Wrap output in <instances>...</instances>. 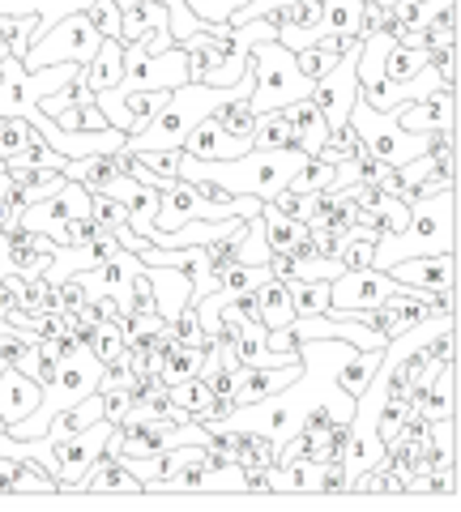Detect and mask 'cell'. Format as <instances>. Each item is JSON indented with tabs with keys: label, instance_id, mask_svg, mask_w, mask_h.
Instances as JSON below:
<instances>
[{
	"label": "cell",
	"instance_id": "33",
	"mask_svg": "<svg viewBox=\"0 0 461 512\" xmlns=\"http://www.w3.org/2000/svg\"><path fill=\"white\" fill-rule=\"evenodd\" d=\"M240 5H248V0H188V9H193L197 18H205V22H227Z\"/></svg>",
	"mask_w": 461,
	"mask_h": 512
},
{
	"label": "cell",
	"instance_id": "18",
	"mask_svg": "<svg viewBox=\"0 0 461 512\" xmlns=\"http://www.w3.org/2000/svg\"><path fill=\"white\" fill-rule=\"evenodd\" d=\"M380 355H385V350H346V355L338 359V367H333V384H338V389L346 393V397H359L363 389H368L372 384V376H376V367H380Z\"/></svg>",
	"mask_w": 461,
	"mask_h": 512
},
{
	"label": "cell",
	"instance_id": "26",
	"mask_svg": "<svg viewBox=\"0 0 461 512\" xmlns=\"http://www.w3.org/2000/svg\"><path fill=\"white\" fill-rule=\"evenodd\" d=\"M171 333H176L180 346H197V350H210V333L201 329V316H197V303L188 299L184 308L171 316Z\"/></svg>",
	"mask_w": 461,
	"mask_h": 512
},
{
	"label": "cell",
	"instance_id": "5",
	"mask_svg": "<svg viewBox=\"0 0 461 512\" xmlns=\"http://www.w3.org/2000/svg\"><path fill=\"white\" fill-rule=\"evenodd\" d=\"M103 35L94 30V22L82 13H69L52 35H35L22 56V69H43V64H60V60H73V64H90L94 52H99Z\"/></svg>",
	"mask_w": 461,
	"mask_h": 512
},
{
	"label": "cell",
	"instance_id": "4",
	"mask_svg": "<svg viewBox=\"0 0 461 512\" xmlns=\"http://www.w3.org/2000/svg\"><path fill=\"white\" fill-rule=\"evenodd\" d=\"M188 82V47L171 43L167 52H146V43H124V77L111 90H176Z\"/></svg>",
	"mask_w": 461,
	"mask_h": 512
},
{
	"label": "cell",
	"instance_id": "24",
	"mask_svg": "<svg viewBox=\"0 0 461 512\" xmlns=\"http://www.w3.org/2000/svg\"><path fill=\"white\" fill-rule=\"evenodd\" d=\"M210 384H205L201 376H188V380H180V384H167V402L171 406H180L188 419H197V414L210 406Z\"/></svg>",
	"mask_w": 461,
	"mask_h": 512
},
{
	"label": "cell",
	"instance_id": "14",
	"mask_svg": "<svg viewBox=\"0 0 461 512\" xmlns=\"http://www.w3.org/2000/svg\"><path fill=\"white\" fill-rule=\"evenodd\" d=\"M261 222H265V244L269 252H295V256H308L312 244H308V222H299L291 214H278L274 205H261Z\"/></svg>",
	"mask_w": 461,
	"mask_h": 512
},
{
	"label": "cell",
	"instance_id": "28",
	"mask_svg": "<svg viewBox=\"0 0 461 512\" xmlns=\"http://www.w3.org/2000/svg\"><path fill=\"white\" fill-rule=\"evenodd\" d=\"M90 218H94V227L99 231H116V227L129 222V205L107 197V192H90Z\"/></svg>",
	"mask_w": 461,
	"mask_h": 512
},
{
	"label": "cell",
	"instance_id": "38",
	"mask_svg": "<svg viewBox=\"0 0 461 512\" xmlns=\"http://www.w3.org/2000/svg\"><path fill=\"white\" fill-rule=\"evenodd\" d=\"M376 5H385V9H389V5H393V0H376Z\"/></svg>",
	"mask_w": 461,
	"mask_h": 512
},
{
	"label": "cell",
	"instance_id": "22",
	"mask_svg": "<svg viewBox=\"0 0 461 512\" xmlns=\"http://www.w3.org/2000/svg\"><path fill=\"white\" fill-rule=\"evenodd\" d=\"M124 320L129 316H107V320H99V325H94V333H90V342H86V350L94 359H99L103 367L107 363H116L120 355H124V342H129V333H124Z\"/></svg>",
	"mask_w": 461,
	"mask_h": 512
},
{
	"label": "cell",
	"instance_id": "9",
	"mask_svg": "<svg viewBox=\"0 0 461 512\" xmlns=\"http://www.w3.org/2000/svg\"><path fill=\"white\" fill-rule=\"evenodd\" d=\"M184 154L193 158H210V163H222V158H240L252 150V137H231L214 116H201L184 137Z\"/></svg>",
	"mask_w": 461,
	"mask_h": 512
},
{
	"label": "cell",
	"instance_id": "19",
	"mask_svg": "<svg viewBox=\"0 0 461 512\" xmlns=\"http://www.w3.org/2000/svg\"><path fill=\"white\" fill-rule=\"evenodd\" d=\"M82 77H86V86L99 94V90H111L124 77V43L120 39H103L99 43V52H94L90 64H82Z\"/></svg>",
	"mask_w": 461,
	"mask_h": 512
},
{
	"label": "cell",
	"instance_id": "13",
	"mask_svg": "<svg viewBox=\"0 0 461 512\" xmlns=\"http://www.w3.org/2000/svg\"><path fill=\"white\" fill-rule=\"evenodd\" d=\"M252 316L261 320L265 329H286L295 320V303H291V286L278 278H265L252 286Z\"/></svg>",
	"mask_w": 461,
	"mask_h": 512
},
{
	"label": "cell",
	"instance_id": "23",
	"mask_svg": "<svg viewBox=\"0 0 461 512\" xmlns=\"http://www.w3.org/2000/svg\"><path fill=\"white\" fill-rule=\"evenodd\" d=\"M427 60H432V47H406V43H389L385 64H380V77H389V82H410V77H415Z\"/></svg>",
	"mask_w": 461,
	"mask_h": 512
},
{
	"label": "cell",
	"instance_id": "15",
	"mask_svg": "<svg viewBox=\"0 0 461 512\" xmlns=\"http://www.w3.org/2000/svg\"><path fill=\"white\" fill-rule=\"evenodd\" d=\"M286 116H291V137H295V150H304L308 158L321 150V141L329 137V124L321 116V107L312 103V94H304V99L286 103Z\"/></svg>",
	"mask_w": 461,
	"mask_h": 512
},
{
	"label": "cell",
	"instance_id": "29",
	"mask_svg": "<svg viewBox=\"0 0 461 512\" xmlns=\"http://www.w3.org/2000/svg\"><path fill=\"white\" fill-rule=\"evenodd\" d=\"M18 491H47V495H52V491H60V487H56V478L39 466V461L18 457V478H13V495H18Z\"/></svg>",
	"mask_w": 461,
	"mask_h": 512
},
{
	"label": "cell",
	"instance_id": "7",
	"mask_svg": "<svg viewBox=\"0 0 461 512\" xmlns=\"http://www.w3.org/2000/svg\"><path fill=\"white\" fill-rule=\"evenodd\" d=\"M111 436V423L99 419L90 423L82 431H73L69 440H56V457H60V491H77V483H82V474L94 457H103V444Z\"/></svg>",
	"mask_w": 461,
	"mask_h": 512
},
{
	"label": "cell",
	"instance_id": "12",
	"mask_svg": "<svg viewBox=\"0 0 461 512\" xmlns=\"http://www.w3.org/2000/svg\"><path fill=\"white\" fill-rule=\"evenodd\" d=\"M304 376V363L291 367H240V384H235V406H252L269 393H282L291 380Z\"/></svg>",
	"mask_w": 461,
	"mask_h": 512
},
{
	"label": "cell",
	"instance_id": "11",
	"mask_svg": "<svg viewBox=\"0 0 461 512\" xmlns=\"http://www.w3.org/2000/svg\"><path fill=\"white\" fill-rule=\"evenodd\" d=\"M39 397H43V384L5 363V372H0V419H5V427L30 419L39 406Z\"/></svg>",
	"mask_w": 461,
	"mask_h": 512
},
{
	"label": "cell",
	"instance_id": "31",
	"mask_svg": "<svg viewBox=\"0 0 461 512\" xmlns=\"http://www.w3.org/2000/svg\"><path fill=\"white\" fill-rule=\"evenodd\" d=\"M120 5L116 0H94V5H86V18L94 22V30H99L103 39H116L120 35Z\"/></svg>",
	"mask_w": 461,
	"mask_h": 512
},
{
	"label": "cell",
	"instance_id": "20",
	"mask_svg": "<svg viewBox=\"0 0 461 512\" xmlns=\"http://www.w3.org/2000/svg\"><path fill=\"white\" fill-rule=\"evenodd\" d=\"M171 18H167V5H158V0H141V5H129L120 13V43H137L146 39L150 30H167Z\"/></svg>",
	"mask_w": 461,
	"mask_h": 512
},
{
	"label": "cell",
	"instance_id": "10",
	"mask_svg": "<svg viewBox=\"0 0 461 512\" xmlns=\"http://www.w3.org/2000/svg\"><path fill=\"white\" fill-rule=\"evenodd\" d=\"M457 94L436 86L427 99H415L410 107L397 111V124L406 128V133H436V128H457Z\"/></svg>",
	"mask_w": 461,
	"mask_h": 512
},
{
	"label": "cell",
	"instance_id": "2",
	"mask_svg": "<svg viewBox=\"0 0 461 512\" xmlns=\"http://www.w3.org/2000/svg\"><path fill=\"white\" fill-rule=\"evenodd\" d=\"M248 69H252V94H248L252 111H274V107H286V103L312 94V82L299 73L295 52L291 47H282L278 39L252 43Z\"/></svg>",
	"mask_w": 461,
	"mask_h": 512
},
{
	"label": "cell",
	"instance_id": "16",
	"mask_svg": "<svg viewBox=\"0 0 461 512\" xmlns=\"http://www.w3.org/2000/svg\"><path fill=\"white\" fill-rule=\"evenodd\" d=\"M146 265V261H141ZM146 274H150V286H154V299H158V316L171 320L188 299H193V282H188L180 269H171V265H146Z\"/></svg>",
	"mask_w": 461,
	"mask_h": 512
},
{
	"label": "cell",
	"instance_id": "36",
	"mask_svg": "<svg viewBox=\"0 0 461 512\" xmlns=\"http://www.w3.org/2000/svg\"><path fill=\"white\" fill-rule=\"evenodd\" d=\"M0 274H9V235H0Z\"/></svg>",
	"mask_w": 461,
	"mask_h": 512
},
{
	"label": "cell",
	"instance_id": "37",
	"mask_svg": "<svg viewBox=\"0 0 461 512\" xmlns=\"http://www.w3.org/2000/svg\"><path fill=\"white\" fill-rule=\"evenodd\" d=\"M5 431H9V427H5V419H0V436H5Z\"/></svg>",
	"mask_w": 461,
	"mask_h": 512
},
{
	"label": "cell",
	"instance_id": "25",
	"mask_svg": "<svg viewBox=\"0 0 461 512\" xmlns=\"http://www.w3.org/2000/svg\"><path fill=\"white\" fill-rule=\"evenodd\" d=\"M235 461H240L244 470H261L274 461V440L261 436V431H248L240 427V444H235Z\"/></svg>",
	"mask_w": 461,
	"mask_h": 512
},
{
	"label": "cell",
	"instance_id": "27",
	"mask_svg": "<svg viewBox=\"0 0 461 512\" xmlns=\"http://www.w3.org/2000/svg\"><path fill=\"white\" fill-rule=\"evenodd\" d=\"M291 286V303H295V316H316L329 308V282L316 278V282H286Z\"/></svg>",
	"mask_w": 461,
	"mask_h": 512
},
{
	"label": "cell",
	"instance_id": "17",
	"mask_svg": "<svg viewBox=\"0 0 461 512\" xmlns=\"http://www.w3.org/2000/svg\"><path fill=\"white\" fill-rule=\"evenodd\" d=\"M77 491H141V478L124 466L120 457H94L86 474H82V483H77Z\"/></svg>",
	"mask_w": 461,
	"mask_h": 512
},
{
	"label": "cell",
	"instance_id": "35",
	"mask_svg": "<svg viewBox=\"0 0 461 512\" xmlns=\"http://www.w3.org/2000/svg\"><path fill=\"white\" fill-rule=\"evenodd\" d=\"M77 128H86V133H99V128H107V116L99 111V103L77 107Z\"/></svg>",
	"mask_w": 461,
	"mask_h": 512
},
{
	"label": "cell",
	"instance_id": "6",
	"mask_svg": "<svg viewBox=\"0 0 461 512\" xmlns=\"http://www.w3.org/2000/svg\"><path fill=\"white\" fill-rule=\"evenodd\" d=\"M355 60H359V52L342 56L325 77H316V82H312V103L321 107V116H325L329 128L346 124V116H351V103L359 99V73H355Z\"/></svg>",
	"mask_w": 461,
	"mask_h": 512
},
{
	"label": "cell",
	"instance_id": "21",
	"mask_svg": "<svg viewBox=\"0 0 461 512\" xmlns=\"http://www.w3.org/2000/svg\"><path fill=\"white\" fill-rule=\"evenodd\" d=\"M286 146H295L286 107L257 111V124H252V150H286Z\"/></svg>",
	"mask_w": 461,
	"mask_h": 512
},
{
	"label": "cell",
	"instance_id": "8",
	"mask_svg": "<svg viewBox=\"0 0 461 512\" xmlns=\"http://www.w3.org/2000/svg\"><path fill=\"white\" fill-rule=\"evenodd\" d=\"M385 274H393L397 282H406V286H427V291H453L457 261H453V252H423V256H402V261H393Z\"/></svg>",
	"mask_w": 461,
	"mask_h": 512
},
{
	"label": "cell",
	"instance_id": "32",
	"mask_svg": "<svg viewBox=\"0 0 461 512\" xmlns=\"http://www.w3.org/2000/svg\"><path fill=\"white\" fill-rule=\"evenodd\" d=\"M35 30H39V18L35 13H22V18H9V26H5V39H9V52L13 56H26V47H30V39H35Z\"/></svg>",
	"mask_w": 461,
	"mask_h": 512
},
{
	"label": "cell",
	"instance_id": "30",
	"mask_svg": "<svg viewBox=\"0 0 461 512\" xmlns=\"http://www.w3.org/2000/svg\"><path fill=\"white\" fill-rule=\"evenodd\" d=\"M338 60H342V56L325 52L321 43H308V47H299V52H295V64H299V73H304L308 82H316V77H325V73H329Z\"/></svg>",
	"mask_w": 461,
	"mask_h": 512
},
{
	"label": "cell",
	"instance_id": "3",
	"mask_svg": "<svg viewBox=\"0 0 461 512\" xmlns=\"http://www.w3.org/2000/svg\"><path fill=\"white\" fill-rule=\"evenodd\" d=\"M346 120L355 124L359 141L380 158V163L402 167V163H410V158L427 154V133H406V128L397 124V111H372L363 99H355Z\"/></svg>",
	"mask_w": 461,
	"mask_h": 512
},
{
	"label": "cell",
	"instance_id": "1",
	"mask_svg": "<svg viewBox=\"0 0 461 512\" xmlns=\"http://www.w3.org/2000/svg\"><path fill=\"white\" fill-rule=\"evenodd\" d=\"M453 188L436 192V197L410 201V222L397 235H380L372 265L389 269L402 256H423V252H453Z\"/></svg>",
	"mask_w": 461,
	"mask_h": 512
},
{
	"label": "cell",
	"instance_id": "34",
	"mask_svg": "<svg viewBox=\"0 0 461 512\" xmlns=\"http://www.w3.org/2000/svg\"><path fill=\"white\" fill-rule=\"evenodd\" d=\"M380 22H385V5H376V0H363V13H359V39L380 35Z\"/></svg>",
	"mask_w": 461,
	"mask_h": 512
}]
</instances>
